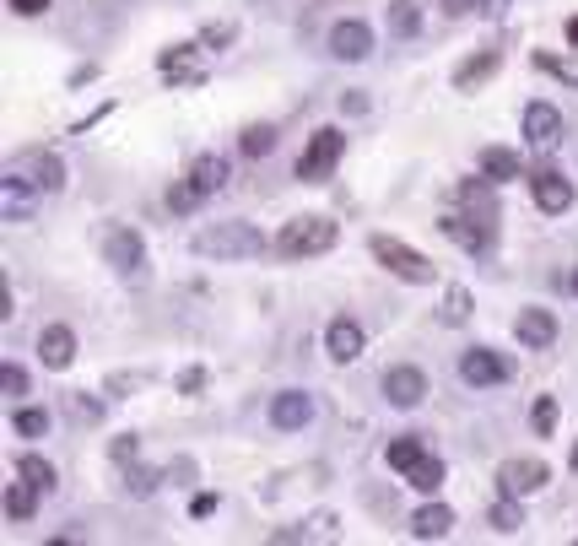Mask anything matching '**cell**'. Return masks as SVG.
I'll return each mask as SVG.
<instances>
[{
	"instance_id": "obj_48",
	"label": "cell",
	"mask_w": 578,
	"mask_h": 546,
	"mask_svg": "<svg viewBox=\"0 0 578 546\" xmlns=\"http://www.w3.org/2000/svg\"><path fill=\"white\" fill-rule=\"evenodd\" d=\"M573 471H578V444H573Z\"/></svg>"
},
{
	"instance_id": "obj_22",
	"label": "cell",
	"mask_w": 578,
	"mask_h": 546,
	"mask_svg": "<svg viewBox=\"0 0 578 546\" xmlns=\"http://www.w3.org/2000/svg\"><path fill=\"white\" fill-rule=\"evenodd\" d=\"M190 184H195L200 195H217L222 184H227V157H217V152L195 157V168H190Z\"/></svg>"
},
{
	"instance_id": "obj_24",
	"label": "cell",
	"mask_w": 578,
	"mask_h": 546,
	"mask_svg": "<svg viewBox=\"0 0 578 546\" xmlns=\"http://www.w3.org/2000/svg\"><path fill=\"white\" fill-rule=\"evenodd\" d=\"M487 525L497 530V536H514V530L524 525V509H519V498H514V492H503V498H497L492 509H487Z\"/></svg>"
},
{
	"instance_id": "obj_34",
	"label": "cell",
	"mask_w": 578,
	"mask_h": 546,
	"mask_svg": "<svg viewBox=\"0 0 578 546\" xmlns=\"http://www.w3.org/2000/svg\"><path fill=\"white\" fill-rule=\"evenodd\" d=\"M465 319H470V292L449 287V292H443V325H465Z\"/></svg>"
},
{
	"instance_id": "obj_3",
	"label": "cell",
	"mask_w": 578,
	"mask_h": 546,
	"mask_svg": "<svg viewBox=\"0 0 578 546\" xmlns=\"http://www.w3.org/2000/svg\"><path fill=\"white\" fill-rule=\"evenodd\" d=\"M373 260L384 265L389 276H400V282H411V287H433V260L427 255H416L411 244H400V238H373Z\"/></svg>"
},
{
	"instance_id": "obj_9",
	"label": "cell",
	"mask_w": 578,
	"mask_h": 546,
	"mask_svg": "<svg viewBox=\"0 0 578 546\" xmlns=\"http://www.w3.org/2000/svg\"><path fill=\"white\" fill-rule=\"evenodd\" d=\"M330 55L335 60H368L373 55V28H368V22H357V17L335 22V28H330Z\"/></svg>"
},
{
	"instance_id": "obj_44",
	"label": "cell",
	"mask_w": 578,
	"mask_h": 546,
	"mask_svg": "<svg viewBox=\"0 0 578 546\" xmlns=\"http://www.w3.org/2000/svg\"><path fill=\"white\" fill-rule=\"evenodd\" d=\"M211 509H217V498H211V492H200V498L190 503V514H195V519H206Z\"/></svg>"
},
{
	"instance_id": "obj_5",
	"label": "cell",
	"mask_w": 578,
	"mask_h": 546,
	"mask_svg": "<svg viewBox=\"0 0 578 546\" xmlns=\"http://www.w3.org/2000/svg\"><path fill=\"white\" fill-rule=\"evenodd\" d=\"M38 201H44V190L28 179V173H17V168H6V179H0V217L6 222H28Z\"/></svg>"
},
{
	"instance_id": "obj_42",
	"label": "cell",
	"mask_w": 578,
	"mask_h": 546,
	"mask_svg": "<svg viewBox=\"0 0 578 546\" xmlns=\"http://www.w3.org/2000/svg\"><path fill=\"white\" fill-rule=\"evenodd\" d=\"M470 6H476V17H508V6H514V0H470Z\"/></svg>"
},
{
	"instance_id": "obj_4",
	"label": "cell",
	"mask_w": 578,
	"mask_h": 546,
	"mask_svg": "<svg viewBox=\"0 0 578 546\" xmlns=\"http://www.w3.org/2000/svg\"><path fill=\"white\" fill-rule=\"evenodd\" d=\"M341 152H346V136L335 125L325 130H314V141H308V152L298 157V179L303 184H319V179H330V168L341 163Z\"/></svg>"
},
{
	"instance_id": "obj_21",
	"label": "cell",
	"mask_w": 578,
	"mask_h": 546,
	"mask_svg": "<svg viewBox=\"0 0 578 546\" xmlns=\"http://www.w3.org/2000/svg\"><path fill=\"white\" fill-rule=\"evenodd\" d=\"M481 173H487L492 184L524 179V168H519V152H508V146H487V152H481Z\"/></svg>"
},
{
	"instance_id": "obj_1",
	"label": "cell",
	"mask_w": 578,
	"mask_h": 546,
	"mask_svg": "<svg viewBox=\"0 0 578 546\" xmlns=\"http://www.w3.org/2000/svg\"><path fill=\"white\" fill-rule=\"evenodd\" d=\"M195 255H206V260H254V255H265V238H260V228H249V222H217V228L195 233Z\"/></svg>"
},
{
	"instance_id": "obj_20",
	"label": "cell",
	"mask_w": 578,
	"mask_h": 546,
	"mask_svg": "<svg viewBox=\"0 0 578 546\" xmlns=\"http://www.w3.org/2000/svg\"><path fill=\"white\" fill-rule=\"evenodd\" d=\"M454 530V509L449 503H422V509L411 514V536L416 541H438V536H449Z\"/></svg>"
},
{
	"instance_id": "obj_41",
	"label": "cell",
	"mask_w": 578,
	"mask_h": 546,
	"mask_svg": "<svg viewBox=\"0 0 578 546\" xmlns=\"http://www.w3.org/2000/svg\"><path fill=\"white\" fill-rule=\"evenodd\" d=\"M0 390H6V395H22V390H28V374H22L17 363H6V368H0Z\"/></svg>"
},
{
	"instance_id": "obj_17",
	"label": "cell",
	"mask_w": 578,
	"mask_h": 546,
	"mask_svg": "<svg viewBox=\"0 0 578 546\" xmlns=\"http://www.w3.org/2000/svg\"><path fill=\"white\" fill-rule=\"evenodd\" d=\"M11 168H17V173H28V179H33L44 195H55L60 184H65V163H60L55 152H28V157H17Z\"/></svg>"
},
{
	"instance_id": "obj_7",
	"label": "cell",
	"mask_w": 578,
	"mask_h": 546,
	"mask_svg": "<svg viewBox=\"0 0 578 546\" xmlns=\"http://www.w3.org/2000/svg\"><path fill=\"white\" fill-rule=\"evenodd\" d=\"M530 195H535V206H541L546 217H562V211L573 206V179L557 173V168H541V173H530Z\"/></svg>"
},
{
	"instance_id": "obj_12",
	"label": "cell",
	"mask_w": 578,
	"mask_h": 546,
	"mask_svg": "<svg viewBox=\"0 0 578 546\" xmlns=\"http://www.w3.org/2000/svg\"><path fill=\"white\" fill-rule=\"evenodd\" d=\"M271 422H276L281 433L308 428V422H314V395H308V390H281L276 401H271Z\"/></svg>"
},
{
	"instance_id": "obj_10",
	"label": "cell",
	"mask_w": 578,
	"mask_h": 546,
	"mask_svg": "<svg viewBox=\"0 0 578 546\" xmlns=\"http://www.w3.org/2000/svg\"><path fill=\"white\" fill-rule=\"evenodd\" d=\"M103 255H109V265H114L119 276H141L146 244H141V233H136V228H114V233H109V244H103Z\"/></svg>"
},
{
	"instance_id": "obj_38",
	"label": "cell",
	"mask_w": 578,
	"mask_h": 546,
	"mask_svg": "<svg viewBox=\"0 0 578 546\" xmlns=\"http://www.w3.org/2000/svg\"><path fill=\"white\" fill-rule=\"evenodd\" d=\"M109 455H114V465H136V455H141V438H136V433L114 438V444H109Z\"/></svg>"
},
{
	"instance_id": "obj_37",
	"label": "cell",
	"mask_w": 578,
	"mask_h": 546,
	"mask_svg": "<svg viewBox=\"0 0 578 546\" xmlns=\"http://www.w3.org/2000/svg\"><path fill=\"white\" fill-rule=\"evenodd\" d=\"M71 417L76 422H103V401H92V395H71Z\"/></svg>"
},
{
	"instance_id": "obj_26",
	"label": "cell",
	"mask_w": 578,
	"mask_h": 546,
	"mask_svg": "<svg viewBox=\"0 0 578 546\" xmlns=\"http://www.w3.org/2000/svg\"><path fill=\"white\" fill-rule=\"evenodd\" d=\"M487 173H481L476 184H460V201L470 206V217H481V222H497V206H492V190H487Z\"/></svg>"
},
{
	"instance_id": "obj_14",
	"label": "cell",
	"mask_w": 578,
	"mask_h": 546,
	"mask_svg": "<svg viewBox=\"0 0 578 546\" xmlns=\"http://www.w3.org/2000/svg\"><path fill=\"white\" fill-rule=\"evenodd\" d=\"M362 346H368V336H362V325L357 319H330V330H325V352L335 357V363H357L362 357Z\"/></svg>"
},
{
	"instance_id": "obj_27",
	"label": "cell",
	"mask_w": 578,
	"mask_h": 546,
	"mask_svg": "<svg viewBox=\"0 0 578 546\" xmlns=\"http://www.w3.org/2000/svg\"><path fill=\"white\" fill-rule=\"evenodd\" d=\"M422 455H427V449H422V438H416V433H406V438H389V449H384V460L395 465L400 476H406V471H411V465L422 460Z\"/></svg>"
},
{
	"instance_id": "obj_30",
	"label": "cell",
	"mask_w": 578,
	"mask_h": 546,
	"mask_svg": "<svg viewBox=\"0 0 578 546\" xmlns=\"http://www.w3.org/2000/svg\"><path fill=\"white\" fill-rule=\"evenodd\" d=\"M17 471L28 476V482H33L38 492H44V498L55 492V465H49L44 455H22V460H17Z\"/></svg>"
},
{
	"instance_id": "obj_33",
	"label": "cell",
	"mask_w": 578,
	"mask_h": 546,
	"mask_svg": "<svg viewBox=\"0 0 578 546\" xmlns=\"http://www.w3.org/2000/svg\"><path fill=\"white\" fill-rule=\"evenodd\" d=\"M11 428H17L22 438H44L49 433V411L44 406H22L17 417H11Z\"/></svg>"
},
{
	"instance_id": "obj_16",
	"label": "cell",
	"mask_w": 578,
	"mask_h": 546,
	"mask_svg": "<svg viewBox=\"0 0 578 546\" xmlns=\"http://www.w3.org/2000/svg\"><path fill=\"white\" fill-rule=\"evenodd\" d=\"M38 357H44V368H71L76 363V330L71 325H44L38 330Z\"/></svg>"
},
{
	"instance_id": "obj_8",
	"label": "cell",
	"mask_w": 578,
	"mask_h": 546,
	"mask_svg": "<svg viewBox=\"0 0 578 546\" xmlns=\"http://www.w3.org/2000/svg\"><path fill=\"white\" fill-rule=\"evenodd\" d=\"M524 141H530L535 152H551V146L562 141V114L551 109V103H524Z\"/></svg>"
},
{
	"instance_id": "obj_39",
	"label": "cell",
	"mask_w": 578,
	"mask_h": 546,
	"mask_svg": "<svg viewBox=\"0 0 578 546\" xmlns=\"http://www.w3.org/2000/svg\"><path fill=\"white\" fill-rule=\"evenodd\" d=\"M233 22H206V33H200V44H206V49H222V44H233Z\"/></svg>"
},
{
	"instance_id": "obj_29",
	"label": "cell",
	"mask_w": 578,
	"mask_h": 546,
	"mask_svg": "<svg viewBox=\"0 0 578 546\" xmlns=\"http://www.w3.org/2000/svg\"><path fill=\"white\" fill-rule=\"evenodd\" d=\"M406 482H411L416 492H438V487H443V460H438V455H422V460L406 471Z\"/></svg>"
},
{
	"instance_id": "obj_11",
	"label": "cell",
	"mask_w": 578,
	"mask_h": 546,
	"mask_svg": "<svg viewBox=\"0 0 578 546\" xmlns=\"http://www.w3.org/2000/svg\"><path fill=\"white\" fill-rule=\"evenodd\" d=\"M422 395H427V374H422V368H389V374H384V401L389 406L411 411V406H422Z\"/></svg>"
},
{
	"instance_id": "obj_6",
	"label": "cell",
	"mask_w": 578,
	"mask_h": 546,
	"mask_svg": "<svg viewBox=\"0 0 578 546\" xmlns=\"http://www.w3.org/2000/svg\"><path fill=\"white\" fill-rule=\"evenodd\" d=\"M514 368H508L503 352H492V346H470V352L460 357V379L470 384V390H492V384H503Z\"/></svg>"
},
{
	"instance_id": "obj_31",
	"label": "cell",
	"mask_w": 578,
	"mask_h": 546,
	"mask_svg": "<svg viewBox=\"0 0 578 546\" xmlns=\"http://www.w3.org/2000/svg\"><path fill=\"white\" fill-rule=\"evenodd\" d=\"M238 146H244V157H271L276 152V125H249L244 136H238Z\"/></svg>"
},
{
	"instance_id": "obj_23",
	"label": "cell",
	"mask_w": 578,
	"mask_h": 546,
	"mask_svg": "<svg viewBox=\"0 0 578 546\" xmlns=\"http://www.w3.org/2000/svg\"><path fill=\"white\" fill-rule=\"evenodd\" d=\"M389 33L395 38L422 33V0H389Z\"/></svg>"
},
{
	"instance_id": "obj_49",
	"label": "cell",
	"mask_w": 578,
	"mask_h": 546,
	"mask_svg": "<svg viewBox=\"0 0 578 546\" xmlns=\"http://www.w3.org/2000/svg\"><path fill=\"white\" fill-rule=\"evenodd\" d=\"M573 292H578V271H573Z\"/></svg>"
},
{
	"instance_id": "obj_36",
	"label": "cell",
	"mask_w": 578,
	"mask_h": 546,
	"mask_svg": "<svg viewBox=\"0 0 578 546\" xmlns=\"http://www.w3.org/2000/svg\"><path fill=\"white\" fill-rule=\"evenodd\" d=\"M200 201H206V195H200L190 179H184V184H173V190H168V206H173V211H195Z\"/></svg>"
},
{
	"instance_id": "obj_15",
	"label": "cell",
	"mask_w": 578,
	"mask_h": 546,
	"mask_svg": "<svg viewBox=\"0 0 578 546\" xmlns=\"http://www.w3.org/2000/svg\"><path fill=\"white\" fill-rule=\"evenodd\" d=\"M546 460H530V455H524V460H508L503 465V471H497V482H503V492H514V498H524V492H541L546 487Z\"/></svg>"
},
{
	"instance_id": "obj_32",
	"label": "cell",
	"mask_w": 578,
	"mask_h": 546,
	"mask_svg": "<svg viewBox=\"0 0 578 546\" xmlns=\"http://www.w3.org/2000/svg\"><path fill=\"white\" fill-rule=\"evenodd\" d=\"M535 65H541V71H551L557 76V82H568V87H578V55H535Z\"/></svg>"
},
{
	"instance_id": "obj_35",
	"label": "cell",
	"mask_w": 578,
	"mask_h": 546,
	"mask_svg": "<svg viewBox=\"0 0 578 546\" xmlns=\"http://www.w3.org/2000/svg\"><path fill=\"white\" fill-rule=\"evenodd\" d=\"M530 428L535 433H551V428H557V395H541V401H535V411H530Z\"/></svg>"
},
{
	"instance_id": "obj_18",
	"label": "cell",
	"mask_w": 578,
	"mask_h": 546,
	"mask_svg": "<svg viewBox=\"0 0 578 546\" xmlns=\"http://www.w3.org/2000/svg\"><path fill=\"white\" fill-rule=\"evenodd\" d=\"M443 233H449L460 249H470V255H481V249L492 244V222H481V217H460V211H449V217H443Z\"/></svg>"
},
{
	"instance_id": "obj_28",
	"label": "cell",
	"mask_w": 578,
	"mask_h": 546,
	"mask_svg": "<svg viewBox=\"0 0 578 546\" xmlns=\"http://www.w3.org/2000/svg\"><path fill=\"white\" fill-rule=\"evenodd\" d=\"M492 71H497V55H492V49H487V55L465 60L460 71H454V87H460V92H470V87H481V82H487Z\"/></svg>"
},
{
	"instance_id": "obj_40",
	"label": "cell",
	"mask_w": 578,
	"mask_h": 546,
	"mask_svg": "<svg viewBox=\"0 0 578 546\" xmlns=\"http://www.w3.org/2000/svg\"><path fill=\"white\" fill-rule=\"evenodd\" d=\"M157 482H163L157 471H130V476H125V487L136 492V498H152V492H157Z\"/></svg>"
},
{
	"instance_id": "obj_19",
	"label": "cell",
	"mask_w": 578,
	"mask_h": 546,
	"mask_svg": "<svg viewBox=\"0 0 578 546\" xmlns=\"http://www.w3.org/2000/svg\"><path fill=\"white\" fill-rule=\"evenodd\" d=\"M190 60H195V44H173V49H163V60H157V65H163V76L173 87H200V82H206V71L190 65Z\"/></svg>"
},
{
	"instance_id": "obj_13",
	"label": "cell",
	"mask_w": 578,
	"mask_h": 546,
	"mask_svg": "<svg viewBox=\"0 0 578 546\" xmlns=\"http://www.w3.org/2000/svg\"><path fill=\"white\" fill-rule=\"evenodd\" d=\"M514 336H519V346H530V352H546V346L557 341V314L551 309H519Z\"/></svg>"
},
{
	"instance_id": "obj_45",
	"label": "cell",
	"mask_w": 578,
	"mask_h": 546,
	"mask_svg": "<svg viewBox=\"0 0 578 546\" xmlns=\"http://www.w3.org/2000/svg\"><path fill=\"white\" fill-rule=\"evenodd\" d=\"M308 525H314V536H335V514H314Z\"/></svg>"
},
{
	"instance_id": "obj_47",
	"label": "cell",
	"mask_w": 578,
	"mask_h": 546,
	"mask_svg": "<svg viewBox=\"0 0 578 546\" xmlns=\"http://www.w3.org/2000/svg\"><path fill=\"white\" fill-rule=\"evenodd\" d=\"M568 44H573V49H578V17H573V22H568Z\"/></svg>"
},
{
	"instance_id": "obj_2",
	"label": "cell",
	"mask_w": 578,
	"mask_h": 546,
	"mask_svg": "<svg viewBox=\"0 0 578 546\" xmlns=\"http://www.w3.org/2000/svg\"><path fill=\"white\" fill-rule=\"evenodd\" d=\"M335 238H341V228H335L330 217H298V222H287V228H281L276 249H281L287 260H308V255H330Z\"/></svg>"
},
{
	"instance_id": "obj_46",
	"label": "cell",
	"mask_w": 578,
	"mask_h": 546,
	"mask_svg": "<svg viewBox=\"0 0 578 546\" xmlns=\"http://www.w3.org/2000/svg\"><path fill=\"white\" fill-rule=\"evenodd\" d=\"M443 11H449V17H465V11H476V6H470V0H443Z\"/></svg>"
},
{
	"instance_id": "obj_43",
	"label": "cell",
	"mask_w": 578,
	"mask_h": 546,
	"mask_svg": "<svg viewBox=\"0 0 578 546\" xmlns=\"http://www.w3.org/2000/svg\"><path fill=\"white\" fill-rule=\"evenodd\" d=\"M11 11H17V17H44L49 0H11Z\"/></svg>"
},
{
	"instance_id": "obj_25",
	"label": "cell",
	"mask_w": 578,
	"mask_h": 546,
	"mask_svg": "<svg viewBox=\"0 0 578 546\" xmlns=\"http://www.w3.org/2000/svg\"><path fill=\"white\" fill-rule=\"evenodd\" d=\"M38 498H44V492H38L28 476H22V482L6 487V514H11V519H33V514H38Z\"/></svg>"
}]
</instances>
